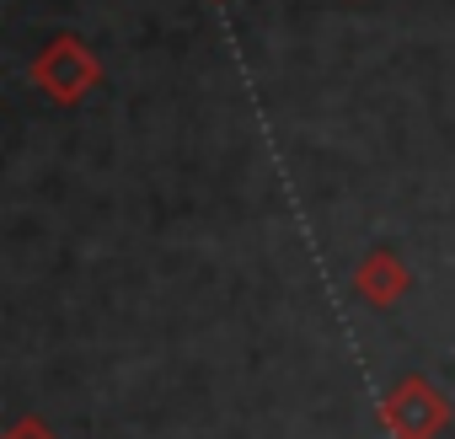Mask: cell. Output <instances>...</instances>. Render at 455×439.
<instances>
[]
</instances>
